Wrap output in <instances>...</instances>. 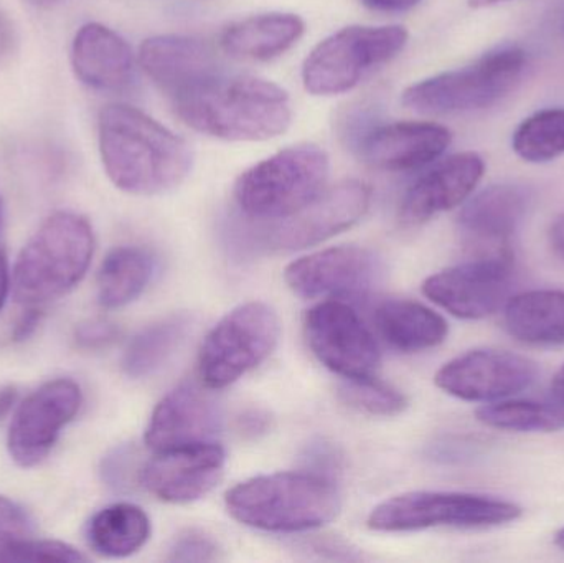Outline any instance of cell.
Segmentation results:
<instances>
[{
    "label": "cell",
    "mask_w": 564,
    "mask_h": 563,
    "mask_svg": "<svg viewBox=\"0 0 564 563\" xmlns=\"http://www.w3.org/2000/svg\"><path fill=\"white\" fill-rule=\"evenodd\" d=\"M98 139L106 174L126 194L151 197L174 191L194 164L184 139L134 106H105Z\"/></svg>",
    "instance_id": "obj_1"
},
{
    "label": "cell",
    "mask_w": 564,
    "mask_h": 563,
    "mask_svg": "<svg viewBox=\"0 0 564 563\" xmlns=\"http://www.w3.org/2000/svg\"><path fill=\"white\" fill-rule=\"evenodd\" d=\"M172 101L184 124L225 141H268L292 122L288 93L253 76L220 73Z\"/></svg>",
    "instance_id": "obj_2"
},
{
    "label": "cell",
    "mask_w": 564,
    "mask_h": 563,
    "mask_svg": "<svg viewBox=\"0 0 564 563\" xmlns=\"http://www.w3.org/2000/svg\"><path fill=\"white\" fill-rule=\"evenodd\" d=\"M228 512L240 524L267 532L314 531L340 515L341 498L328 476L288 472L257 476L231 488Z\"/></svg>",
    "instance_id": "obj_3"
},
{
    "label": "cell",
    "mask_w": 564,
    "mask_h": 563,
    "mask_svg": "<svg viewBox=\"0 0 564 563\" xmlns=\"http://www.w3.org/2000/svg\"><path fill=\"white\" fill-rule=\"evenodd\" d=\"M95 253V234L82 215L56 212L22 248L12 274L17 303L43 307L75 290Z\"/></svg>",
    "instance_id": "obj_4"
},
{
    "label": "cell",
    "mask_w": 564,
    "mask_h": 563,
    "mask_svg": "<svg viewBox=\"0 0 564 563\" xmlns=\"http://www.w3.org/2000/svg\"><path fill=\"white\" fill-rule=\"evenodd\" d=\"M328 167L324 149L292 145L243 172L235 184V202L251 220H280L324 192Z\"/></svg>",
    "instance_id": "obj_5"
},
{
    "label": "cell",
    "mask_w": 564,
    "mask_h": 563,
    "mask_svg": "<svg viewBox=\"0 0 564 563\" xmlns=\"http://www.w3.org/2000/svg\"><path fill=\"white\" fill-rule=\"evenodd\" d=\"M525 53L503 48L473 65L431 76L403 93L406 108L421 115H456L489 108L506 98L522 78Z\"/></svg>",
    "instance_id": "obj_6"
},
{
    "label": "cell",
    "mask_w": 564,
    "mask_h": 563,
    "mask_svg": "<svg viewBox=\"0 0 564 563\" xmlns=\"http://www.w3.org/2000/svg\"><path fill=\"white\" fill-rule=\"evenodd\" d=\"M522 508L506 499L473 492L416 491L394 496L368 516V528L378 532H414L426 529H489L509 524Z\"/></svg>",
    "instance_id": "obj_7"
},
{
    "label": "cell",
    "mask_w": 564,
    "mask_h": 563,
    "mask_svg": "<svg viewBox=\"0 0 564 563\" xmlns=\"http://www.w3.org/2000/svg\"><path fill=\"white\" fill-rule=\"evenodd\" d=\"M281 323L267 303L251 301L227 314L205 337L198 376L207 389H225L264 362L276 349Z\"/></svg>",
    "instance_id": "obj_8"
},
{
    "label": "cell",
    "mask_w": 564,
    "mask_h": 563,
    "mask_svg": "<svg viewBox=\"0 0 564 563\" xmlns=\"http://www.w3.org/2000/svg\"><path fill=\"white\" fill-rule=\"evenodd\" d=\"M406 43L408 32L400 25L347 26L312 50L302 66V82L312 95H341L393 59Z\"/></svg>",
    "instance_id": "obj_9"
},
{
    "label": "cell",
    "mask_w": 564,
    "mask_h": 563,
    "mask_svg": "<svg viewBox=\"0 0 564 563\" xmlns=\"http://www.w3.org/2000/svg\"><path fill=\"white\" fill-rule=\"evenodd\" d=\"M371 204V188L360 181H344L325 187L311 204L274 221L251 220L243 235L250 248L297 251L315 247L364 218Z\"/></svg>",
    "instance_id": "obj_10"
},
{
    "label": "cell",
    "mask_w": 564,
    "mask_h": 563,
    "mask_svg": "<svg viewBox=\"0 0 564 563\" xmlns=\"http://www.w3.org/2000/svg\"><path fill=\"white\" fill-rule=\"evenodd\" d=\"M304 333L322 366L344 379L371 377L381 364L380 347L354 307L340 300L315 304L304 316Z\"/></svg>",
    "instance_id": "obj_11"
},
{
    "label": "cell",
    "mask_w": 564,
    "mask_h": 563,
    "mask_svg": "<svg viewBox=\"0 0 564 563\" xmlns=\"http://www.w3.org/2000/svg\"><path fill=\"white\" fill-rule=\"evenodd\" d=\"M512 255H489L446 268L423 283L424 296L459 320H484L512 297Z\"/></svg>",
    "instance_id": "obj_12"
},
{
    "label": "cell",
    "mask_w": 564,
    "mask_h": 563,
    "mask_svg": "<svg viewBox=\"0 0 564 563\" xmlns=\"http://www.w3.org/2000/svg\"><path fill=\"white\" fill-rule=\"evenodd\" d=\"M384 278L380 255L364 247H334L305 255L284 270L292 293L305 300H347L371 293Z\"/></svg>",
    "instance_id": "obj_13"
},
{
    "label": "cell",
    "mask_w": 564,
    "mask_h": 563,
    "mask_svg": "<svg viewBox=\"0 0 564 563\" xmlns=\"http://www.w3.org/2000/svg\"><path fill=\"white\" fill-rule=\"evenodd\" d=\"M83 393L72 379L43 383L30 393L12 416L7 448L20 468H35L52 452L62 430L82 409Z\"/></svg>",
    "instance_id": "obj_14"
},
{
    "label": "cell",
    "mask_w": 564,
    "mask_h": 563,
    "mask_svg": "<svg viewBox=\"0 0 564 563\" xmlns=\"http://www.w3.org/2000/svg\"><path fill=\"white\" fill-rule=\"evenodd\" d=\"M536 377L539 367L529 357L476 349L444 364L434 382L447 396L466 402H496L529 389Z\"/></svg>",
    "instance_id": "obj_15"
},
{
    "label": "cell",
    "mask_w": 564,
    "mask_h": 563,
    "mask_svg": "<svg viewBox=\"0 0 564 563\" xmlns=\"http://www.w3.org/2000/svg\"><path fill=\"white\" fill-rule=\"evenodd\" d=\"M227 455L218 443L155 453L139 473L142 486L171 505H188L210 495L224 478Z\"/></svg>",
    "instance_id": "obj_16"
},
{
    "label": "cell",
    "mask_w": 564,
    "mask_h": 563,
    "mask_svg": "<svg viewBox=\"0 0 564 563\" xmlns=\"http://www.w3.org/2000/svg\"><path fill=\"white\" fill-rule=\"evenodd\" d=\"M221 426L224 415L215 397L195 383H185L158 403L149 419L144 442L154 453L214 443Z\"/></svg>",
    "instance_id": "obj_17"
},
{
    "label": "cell",
    "mask_w": 564,
    "mask_h": 563,
    "mask_svg": "<svg viewBox=\"0 0 564 563\" xmlns=\"http://www.w3.org/2000/svg\"><path fill=\"white\" fill-rule=\"evenodd\" d=\"M138 62L145 75L172 99L221 73L217 53L194 36H152L139 48Z\"/></svg>",
    "instance_id": "obj_18"
},
{
    "label": "cell",
    "mask_w": 564,
    "mask_h": 563,
    "mask_svg": "<svg viewBox=\"0 0 564 563\" xmlns=\"http://www.w3.org/2000/svg\"><path fill=\"white\" fill-rule=\"evenodd\" d=\"M484 171V159L476 152L444 159L408 188L401 201V221L413 227L459 207L476 191Z\"/></svg>",
    "instance_id": "obj_19"
},
{
    "label": "cell",
    "mask_w": 564,
    "mask_h": 563,
    "mask_svg": "<svg viewBox=\"0 0 564 563\" xmlns=\"http://www.w3.org/2000/svg\"><path fill=\"white\" fill-rule=\"evenodd\" d=\"M464 204L457 225L467 243L482 253L512 255L510 241L529 210L530 197L525 188L512 184L492 185Z\"/></svg>",
    "instance_id": "obj_20"
},
{
    "label": "cell",
    "mask_w": 564,
    "mask_h": 563,
    "mask_svg": "<svg viewBox=\"0 0 564 563\" xmlns=\"http://www.w3.org/2000/svg\"><path fill=\"white\" fill-rule=\"evenodd\" d=\"M453 136L436 122H391L378 126L361 138L360 155L381 171L408 172L440 159Z\"/></svg>",
    "instance_id": "obj_21"
},
{
    "label": "cell",
    "mask_w": 564,
    "mask_h": 563,
    "mask_svg": "<svg viewBox=\"0 0 564 563\" xmlns=\"http://www.w3.org/2000/svg\"><path fill=\"white\" fill-rule=\"evenodd\" d=\"M76 78L89 88L122 93L135 79V56L129 43L101 23H86L72 43Z\"/></svg>",
    "instance_id": "obj_22"
},
{
    "label": "cell",
    "mask_w": 564,
    "mask_h": 563,
    "mask_svg": "<svg viewBox=\"0 0 564 563\" xmlns=\"http://www.w3.org/2000/svg\"><path fill=\"white\" fill-rule=\"evenodd\" d=\"M304 32V20L294 13H261L230 23L221 32L220 46L234 58L268 62L292 48Z\"/></svg>",
    "instance_id": "obj_23"
},
{
    "label": "cell",
    "mask_w": 564,
    "mask_h": 563,
    "mask_svg": "<svg viewBox=\"0 0 564 563\" xmlns=\"http://www.w3.org/2000/svg\"><path fill=\"white\" fill-rule=\"evenodd\" d=\"M510 336L536 347L564 346V291L533 290L516 294L503 307Z\"/></svg>",
    "instance_id": "obj_24"
},
{
    "label": "cell",
    "mask_w": 564,
    "mask_h": 563,
    "mask_svg": "<svg viewBox=\"0 0 564 563\" xmlns=\"http://www.w3.org/2000/svg\"><path fill=\"white\" fill-rule=\"evenodd\" d=\"M378 333L404 354L434 349L446 340L449 326L436 311L411 300H388L375 313Z\"/></svg>",
    "instance_id": "obj_25"
},
{
    "label": "cell",
    "mask_w": 564,
    "mask_h": 563,
    "mask_svg": "<svg viewBox=\"0 0 564 563\" xmlns=\"http://www.w3.org/2000/svg\"><path fill=\"white\" fill-rule=\"evenodd\" d=\"M151 519L132 502H115L96 512L86 524V542L106 559L131 557L151 538Z\"/></svg>",
    "instance_id": "obj_26"
},
{
    "label": "cell",
    "mask_w": 564,
    "mask_h": 563,
    "mask_svg": "<svg viewBox=\"0 0 564 563\" xmlns=\"http://www.w3.org/2000/svg\"><path fill=\"white\" fill-rule=\"evenodd\" d=\"M194 321L178 313L162 317L132 337L122 356V370L131 379H144L167 366L191 336Z\"/></svg>",
    "instance_id": "obj_27"
},
{
    "label": "cell",
    "mask_w": 564,
    "mask_h": 563,
    "mask_svg": "<svg viewBox=\"0 0 564 563\" xmlns=\"http://www.w3.org/2000/svg\"><path fill=\"white\" fill-rule=\"evenodd\" d=\"M155 260L139 247L109 251L98 271V301L106 310H118L138 300L154 277Z\"/></svg>",
    "instance_id": "obj_28"
},
{
    "label": "cell",
    "mask_w": 564,
    "mask_h": 563,
    "mask_svg": "<svg viewBox=\"0 0 564 563\" xmlns=\"http://www.w3.org/2000/svg\"><path fill=\"white\" fill-rule=\"evenodd\" d=\"M477 420L489 429L517 433H553L564 430V407L558 402L500 400L480 407Z\"/></svg>",
    "instance_id": "obj_29"
},
{
    "label": "cell",
    "mask_w": 564,
    "mask_h": 563,
    "mask_svg": "<svg viewBox=\"0 0 564 563\" xmlns=\"http://www.w3.org/2000/svg\"><path fill=\"white\" fill-rule=\"evenodd\" d=\"M513 151L527 162H549L564 154V108L543 109L513 134Z\"/></svg>",
    "instance_id": "obj_30"
},
{
    "label": "cell",
    "mask_w": 564,
    "mask_h": 563,
    "mask_svg": "<svg viewBox=\"0 0 564 563\" xmlns=\"http://www.w3.org/2000/svg\"><path fill=\"white\" fill-rule=\"evenodd\" d=\"M338 397L345 405L371 416H397L408 407L403 392L375 376L345 379L338 387Z\"/></svg>",
    "instance_id": "obj_31"
},
{
    "label": "cell",
    "mask_w": 564,
    "mask_h": 563,
    "mask_svg": "<svg viewBox=\"0 0 564 563\" xmlns=\"http://www.w3.org/2000/svg\"><path fill=\"white\" fill-rule=\"evenodd\" d=\"M33 539L29 515L17 502L0 496V563H20Z\"/></svg>",
    "instance_id": "obj_32"
},
{
    "label": "cell",
    "mask_w": 564,
    "mask_h": 563,
    "mask_svg": "<svg viewBox=\"0 0 564 563\" xmlns=\"http://www.w3.org/2000/svg\"><path fill=\"white\" fill-rule=\"evenodd\" d=\"M220 557L221 549L210 535L200 531H185L172 542L167 561L204 563L217 562Z\"/></svg>",
    "instance_id": "obj_33"
},
{
    "label": "cell",
    "mask_w": 564,
    "mask_h": 563,
    "mask_svg": "<svg viewBox=\"0 0 564 563\" xmlns=\"http://www.w3.org/2000/svg\"><path fill=\"white\" fill-rule=\"evenodd\" d=\"M88 559L76 551L69 544L59 541H46V539H33L23 551L20 563H76L86 562Z\"/></svg>",
    "instance_id": "obj_34"
},
{
    "label": "cell",
    "mask_w": 564,
    "mask_h": 563,
    "mask_svg": "<svg viewBox=\"0 0 564 563\" xmlns=\"http://www.w3.org/2000/svg\"><path fill=\"white\" fill-rule=\"evenodd\" d=\"M119 329L106 320H89L75 329V343L83 350H101L118 340Z\"/></svg>",
    "instance_id": "obj_35"
},
{
    "label": "cell",
    "mask_w": 564,
    "mask_h": 563,
    "mask_svg": "<svg viewBox=\"0 0 564 563\" xmlns=\"http://www.w3.org/2000/svg\"><path fill=\"white\" fill-rule=\"evenodd\" d=\"M42 317V307H26V311H23L22 317L17 321L15 327H13L12 343H23V340L29 339L35 333Z\"/></svg>",
    "instance_id": "obj_36"
},
{
    "label": "cell",
    "mask_w": 564,
    "mask_h": 563,
    "mask_svg": "<svg viewBox=\"0 0 564 563\" xmlns=\"http://www.w3.org/2000/svg\"><path fill=\"white\" fill-rule=\"evenodd\" d=\"M368 9L384 13H400L416 7L421 0H361Z\"/></svg>",
    "instance_id": "obj_37"
},
{
    "label": "cell",
    "mask_w": 564,
    "mask_h": 563,
    "mask_svg": "<svg viewBox=\"0 0 564 563\" xmlns=\"http://www.w3.org/2000/svg\"><path fill=\"white\" fill-rule=\"evenodd\" d=\"M13 45H15V33H13L12 23L0 10V63L6 62L12 55Z\"/></svg>",
    "instance_id": "obj_38"
},
{
    "label": "cell",
    "mask_w": 564,
    "mask_h": 563,
    "mask_svg": "<svg viewBox=\"0 0 564 563\" xmlns=\"http://www.w3.org/2000/svg\"><path fill=\"white\" fill-rule=\"evenodd\" d=\"M17 397H19V392L13 386H6L0 389V422L12 412Z\"/></svg>",
    "instance_id": "obj_39"
},
{
    "label": "cell",
    "mask_w": 564,
    "mask_h": 563,
    "mask_svg": "<svg viewBox=\"0 0 564 563\" xmlns=\"http://www.w3.org/2000/svg\"><path fill=\"white\" fill-rule=\"evenodd\" d=\"M10 290L9 264H7L6 255L0 251V311L6 306L7 296Z\"/></svg>",
    "instance_id": "obj_40"
},
{
    "label": "cell",
    "mask_w": 564,
    "mask_h": 563,
    "mask_svg": "<svg viewBox=\"0 0 564 563\" xmlns=\"http://www.w3.org/2000/svg\"><path fill=\"white\" fill-rule=\"evenodd\" d=\"M550 240H552V247L555 248L556 253L564 260V214L560 215L555 224L552 225Z\"/></svg>",
    "instance_id": "obj_41"
},
{
    "label": "cell",
    "mask_w": 564,
    "mask_h": 563,
    "mask_svg": "<svg viewBox=\"0 0 564 563\" xmlns=\"http://www.w3.org/2000/svg\"><path fill=\"white\" fill-rule=\"evenodd\" d=\"M552 396L555 402L564 407V366L552 380Z\"/></svg>",
    "instance_id": "obj_42"
},
{
    "label": "cell",
    "mask_w": 564,
    "mask_h": 563,
    "mask_svg": "<svg viewBox=\"0 0 564 563\" xmlns=\"http://www.w3.org/2000/svg\"><path fill=\"white\" fill-rule=\"evenodd\" d=\"M506 2V0H469L470 6L476 9H482V7L496 6V3Z\"/></svg>",
    "instance_id": "obj_43"
},
{
    "label": "cell",
    "mask_w": 564,
    "mask_h": 563,
    "mask_svg": "<svg viewBox=\"0 0 564 563\" xmlns=\"http://www.w3.org/2000/svg\"><path fill=\"white\" fill-rule=\"evenodd\" d=\"M555 544L558 545L562 551H564V528L556 532Z\"/></svg>",
    "instance_id": "obj_44"
},
{
    "label": "cell",
    "mask_w": 564,
    "mask_h": 563,
    "mask_svg": "<svg viewBox=\"0 0 564 563\" xmlns=\"http://www.w3.org/2000/svg\"><path fill=\"white\" fill-rule=\"evenodd\" d=\"M32 2L39 3V6H55V3L62 2V0H32Z\"/></svg>",
    "instance_id": "obj_45"
},
{
    "label": "cell",
    "mask_w": 564,
    "mask_h": 563,
    "mask_svg": "<svg viewBox=\"0 0 564 563\" xmlns=\"http://www.w3.org/2000/svg\"><path fill=\"white\" fill-rule=\"evenodd\" d=\"M0 218H2V201H0Z\"/></svg>",
    "instance_id": "obj_46"
}]
</instances>
